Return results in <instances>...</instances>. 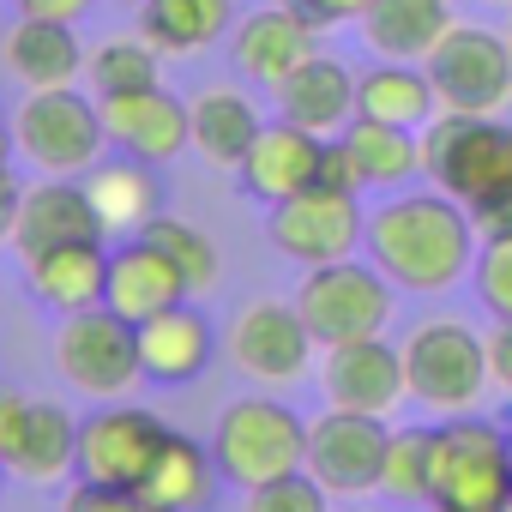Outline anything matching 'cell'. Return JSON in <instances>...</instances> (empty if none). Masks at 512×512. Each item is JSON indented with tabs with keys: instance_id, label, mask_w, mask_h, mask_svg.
<instances>
[{
	"instance_id": "1",
	"label": "cell",
	"mask_w": 512,
	"mask_h": 512,
	"mask_svg": "<svg viewBox=\"0 0 512 512\" xmlns=\"http://www.w3.org/2000/svg\"><path fill=\"white\" fill-rule=\"evenodd\" d=\"M476 223L440 187H398L368 211V260L398 284V296H446L476 266Z\"/></svg>"
},
{
	"instance_id": "2",
	"label": "cell",
	"mask_w": 512,
	"mask_h": 512,
	"mask_svg": "<svg viewBox=\"0 0 512 512\" xmlns=\"http://www.w3.org/2000/svg\"><path fill=\"white\" fill-rule=\"evenodd\" d=\"M434 512H512V434L494 416L458 410L434 422Z\"/></svg>"
},
{
	"instance_id": "3",
	"label": "cell",
	"mask_w": 512,
	"mask_h": 512,
	"mask_svg": "<svg viewBox=\"0 0 512 512\" xmlns=\"http://www.w3.org/2000/svg\"><path fill=\"white\" fill-rule=\"evenodd\" d=\"M404 356V392L428 416H458L488 398V332H476L458 314H428L398 338Z\"/></svg>"
},
{
	"instance_id": "4",
	"label": "cell",
	"mask_w": 512,
	"mask_h": 512,
	"mask_svg": "<svg viewBox=\"0 0 512 512\" xmlns=\"http://www.w3.org/2000/svg\"><path fill=\"white\" fill-rule=\"evenodd\" d=\"M211 458L229 488H241V494L266 488L278 476L308 470V422L284 398H266V392L229 398L217 416V434H211Z\"/></svg>"
},
{
	"instance_id": "5",
	"label": "cell",
	"mask_w": 512,
	"mask_h": 512,
	"mask_svg": "<svg viewBox=\"0 0 512 512\" xmlns=\"http://www.w3.org/2000/svg\"><path fill=\"white\" fill-rule=\"evenodd\" d=\"M422 175L452 193L464 211L512 193V121L506 115H452L440 109L422 127Z\"/></svg>"
},
{
	"instance_id": "6",
	"label": "cell",
	"mask_w": 512,
	"mask_h": 512,
	"mask_svg": "<svg viewBox=\"0 0 512 512\" xmlns=\"http://www.w3.org/2000/svg\"><path fill=\"white\" fill-rule=\"evenodd\" d=\"M13 151L37 169V175H85L91 163H103V103L85 97L79 85L67 91H25L19 109L7 115Z\"/></svg>"
},
{
	"instance_id": "7",
	"label": "cell",
	"mask_w": 512,
	"mask_h": 512,
	"mask_svg": "<svg viewBox=\"0 0 512 512\" xmlns=\"http://www.w3.org/2000/svg\"><path fill=\"white\" fill-rule=\"evenodd\" d=\"M296 314L308 320L314 344H350V338H374L392 326V308H398V284L368 260H332V266H308L302 284H296Z\"/></svg>"
},
{
	"instance_id": "8",
	"label": "cell",
	"mask_w": 512,
	"mask_h": 512,
	"mask_svg": "<svg viewBox=\"0 0 512 512\" xmlns=\"http://www.w3.org/2000/svg\"><path fill=\"white\" fill-rule=\"evenodd\" d=\"M55 368L73 392L109 404V398H127L139 380H145V362H139V326L121 320L109 302L103 308H85V314H61L55 326Z\"/></svg>"
},
{
	"instance_id": "9",
	"label": "cell",
	"mask_w": 512,
	"mask_h": 512,
	"mask_svg": "<svg viewBox=\"0 0 512 512\" xmlns=\"http://www.w3.org/2000/svg\"><path fill=\"white\" fill-rule=\"evenodd\" d=\"M422 67L440 91V109H452V115H506L512 109V43H506V31L458 19Z\"/></svg>"
},
{
	"instance_id": "10",
	"label": "cell",
	"mask_w": 512,
	"mask_h": 512,
	"mask_svg": "<svg viewBox=\"0 0 512 512\" xmlns=\"http://www.w3.org/2000/svg\"><path fill=\"white\" fill-rule=\"evenodd\" d=\"M266 235H272V247L284 253V260H296L308 272V266L350 260V253L368 241V211H362V193L314 181L308 193H296V199L266 211Z\"/></svg>"
},
{
	"instance_id": "11",
	"label": "cell",
	"mask_w": 512,
	"mask_h": 512,
	"mask_svg": "<svg viewBox=\"0 0 512 512\" xmlns=\"http://www.w3.org/2000/svg\"><path fill=\"white\" fill-rule=\"evenodd\" d=\"M0 464L31 488L79 476V416L55 398L0 392Z\"/></svg>"
},
{
	"instance_id": "12",
	"label": "cell",
	"mask_w": 512,
	"mask_h": 512,
	"mask_svg": "<svg viewBox=\"0 0 512 512\" xmlns=\"http://www.w3.org/2000/svg\"><path fill=\"white\" fill-rule=\"evenodd\" d=\"M169 440V422L145 404L109 398L103 410L79 416V476L103 488H139Z\"/></svg>"
},
{
	"instance_id": "13",
	"label": "cell",
	"mask_w": 512,
	"mask_h": 512,
	"mask_svg": "<svg viewBox=\"0 0 512 512\" xmlns=\"http://www.w3.org/2000/svg\"><path fill=\"white\" fill-rule=\"evenodd\" d=\"M223 344H229L235 374H247L253 386H296L314 368V332L296 314V302H272V296L247 302L229 320Z\"/></svg>"
},
{
	"instance_id": "14",
	"label": "cell",
	"mask_w": 512,
	"mask_h": 512,
	"mask_svg": "<svg viewBox=\"0 0 512 512\" xmlns=\"http://www.w3.org/2000/svg\"><path fill=\"white\" fill-rule=\"evenodd\" d=\"M386 446H392V422L386 416H362V410H332L308 422V476L326 494H380V470H386Z\"/></svg>"
},
{
	"instance_id": "15",
	"label": "cell",
	"mask_w": 512,
	"mask_h": 512,
	"mask_svg": "<svg viewBox=\"0 0 512 512\" xmlns=\"http://www.w3.org/2000/svg\"><path fill=\"white\" fill-rule=\"evenodd\" d=\"M320 392H326L332 410L392 416V410L410 398V392H404V356H398V344H386V332L350 338V344H326Z\"/></svg>"
},
{
	"instance_id": "16",
	"label": "cell",
	"mask_w": 512,
	"mask_h": 512,
	"mask_svg": "<svg viewBox=\"0 0 512 512\" xmlns=\"http://www.w3.org/2000/svg\"><path fill=\"white\" fill-rule=\"evenodd\" d=\"M103 103V133L115 151L139 157V163H175L193 145V121L187 103L169 85H145V91H121V97H97Z\"/></svg>"
},
{
	"instance_id": "17",
	"label": "cell",
	"mask_w": 512,
	"mask_h": 512,
	"mask_svg": "<svg viewBox=\"0 0 512 512\" xmlns=\"http://www.w3.org/2000/svg\"><path fill=\"white\" fill-rule=\"evenodd\" d=\"M320 157H326V139L278 115V121L260 127V139L247 145L235 175H241V193L253 205L272 211V205H284V199H296V193H308L320 181Z\"/></svg>"
},
{
	"instance_id": "18",
	"label": "cell",
	"mask_w": 512,
	"mask_h": 512,
	"mask_svg": "<svg viewBox=\"0 0 512 512\" xmlns=\"http://www.w3.org/2000/svg\"><path fill=\"white\" fill-rule=\"evenodd\" d=\"M67 241H109V223L97 217L85 181L73 175H43L25 187L19 199V223H13V253L31 260L43 247H67Z\"/></svg>"
},
{
	"instance_id": "19",
	"label": "cell",
	"mask_w": 512,
	"mask_h": 512,
	"mask_svg": "<svg viewBox=\"0 0 512 512\" xmlns=\"http://www.w3.org/2000/svg\"><path fill=\"white\" fill-rule=\"evenodd\" d=\"M314 37H320V31L290 7V0H266V7H253L247 19H235L229 55H235V73H241V79L278 85V79H290V73L314 55Z\"/></svg>"
},
{
	"instance_id": "20",
	"label": "cell",
	"mask_w": 512,
	"mask_h": 512,
	"mask_svg": "<svg viewBox=\"0 0 512 512\" xmlns=\"http://www.w3.org/2000/svg\"><path fill=\"white\" fill-rule=\"evenodd\" d=\"M103 302L121 320H151L175 302H193V284L181 278V266L151 241V235H121V247H109V290Z\"/></svg>"
},
{
	"instance_id": "21",
	"label": "cell",
	"mask_w": 512,
	"mask_h": 512,
	"mask_svg": "<svg viewBox=\"0 0 512 512\" xmlns=\"http://www.w3.org/2000/svg\"><path fill=\"white\" fill-rule=\"evenodd\" d=\"M85 49L79 31L61 19H13V31L0 37V73H7L19 91H67L85 79Z\"/></svg>"
},
{
	"instance_id": "22",
	"label": "cell",
	"mask_w": 512,
	"mask_h": 512,
	"mask_svg": "<svg viewBox=\"0 0 512 512\" xmlns=\"http://www.w3.org/2000/svg\"><path fill=\"white\" fill-rule=\"evenodd\" d=\"M272 97H278V115H284V121L308 127V133H320V139H332V133H344V127L356 121V73H350L338 55H320V49H314L290 79H278Z\"/></svg>"
},
{
	"instance_id": "23",
	"label": "cell",
	"mask_w": 512,
	"mask_h": 512,
	"mask_svg": "<svg viewBox=\"0 0 512 512\" xmlns=\"http://www.w3.org/2000/svg\"><path fill=\"white\" fill-rule=\"evenodd\" d=\"M211 350H217V332L193 302H175L139 320V362L151 386H193L211 368Z\"/></svg>"
},
{
	"instance_id": "24",
	"label": "cell",
	"mask_w": 512,
	"mask_h": 512,
	"mask_svg": "<svg viewBox=\"0 0 512 512\" xmlns=\"http://www.w3.org/2000/svg\"><path fill=\"white\" fill-rule=\"evenodd\" d=\"M25 290H31L49 314L103 308V290H109V247H103V241H67V247L31 253V260H25Z\"/></svg>"
},
{
	"instance_id": "25",
	"label": "cell",
	"mask_w": 512,
	"mask_h": 512,
	"mask_svg": "<svg viewBox=\"0 0 512 512\" xmlns=\"http://www.w3.org/2000/svg\"><path fill=\"white\" fill-rule=\"evenodd\" d=\"M356 25L380 61H428L458 19H452V0H368V13Z\"/></svg>"
},
{
	"instance_id": "26",
	"label": "cell",
	"mask_w": 512,
	"mask_h": 512,
	"mask_svg": "<svg viewBox=\"0 0 512 512\" xmlns=\"http://www.w3.org/2000/svg\"><path fill=\"white\" fill-rule=\"evenodd\" d=\"M356 115L422 133L440 115V91H434L422 61H374L356 73Z\"/></svg>"
},
{
	"instance_id": "27",
	"label": "cell",
	"mask_w": 512,
	"mask_h": 512,
	"mask_svg": "<svg viewBox=\"0 0 512 512\" xmlns=\"http://www.w3.org/2000/svg\"><path fill=\"white\" fill-rule=\"evenodd\" d=\"M85 193H91L97 217L109 223V235H139V229L163 211L157 163H139V157H127V151L91 163V169H85Z\"/></svg>"
},
{
	"instance_id": "28",
	"label": "cell",
	"mask_w": 512,
	"mask_h": 512,
	"mask_svg": "<svg viewBox=\"0 0 512 512\" xmlns=\"http://www.w3.org/2000/svg\"><path fill=\"white\" fill-rule=\"evenodd\" d=\"M187 121H193V151L211 163V169H235L247 157V145L260 139L266 115L247 91L235 85H205L193 103H187Z\"/></svg>"
},
{
	"instance_id": "29",
	"label": "cell",
	"mask_w": 512,
	"mask_h": 512,
	"mask_svg": "<svg viewBox=\"0 0 512 512\" xmlns=\"http://www.w3.org/2000/svg\"><path fill=\"white\" fill-rule=\"evenodd\" d=\"M235 25V0H139V37L163 61L205 55Z\"/></svg>"
},
{
	"instance_id": "30",
	"label": "cell",
	"mask_w": 512,
	"mask_h": 512,
	"mask_svg": "<svg viewBox=\"0 0 512 512\" xmlns=\"http://www.w3.org/2000/svg\"><path fill=\"white\" fill-rule=\"evenodd\" d=\"M217 482H223V476H217L211 446L193 440V434H181V428H169V440H163L151 476L139 482V494L157 500L163 512H205L211 494H217Z\"/></svg>"
},
{
	"instance_id": "31",
	"label": "cell",
	"mask_w": 512,
	"mask_h": 512,
	"mask_svg": "<svg viewBox=\"0 0 512 512\" xmlns=\"http://www.w3.org/2000/svg\"><path fill=\"white\" fill-rule=\"evenodd\" d=\"M344 139L362 163V187H374V193H398V187H410V175H422V133H410V127L356 115L344 127Z\"/></svg>"
},
{
	"instance_id": "32",
	"label": "cell",
	"mask_w": 512,
	"mask_h": 512,
	"mask_svg": "<svg viewBox=\"0 0 512 512\" xmlns=\"http://www.w3.org/2000/svg\"><path fill=\"white\" fill-rule=\"evenodd\" d=\"M85 79L97 97H121V91H145V85H163V55L133 31V37H109L91 49L85 61Z\"/></svg>"
},
{
	"instance_id": "33",
	"label": "cell",
	"mask_w": 512,
	"mask_h": 512,
	"mask_svg": "<svg viewBox=\"0 0 512 512\" xmlns=\"http://www.w3.org/2000/svg\"><path fill=\"white\" fill-rule=\"evenodd\" d=\"M428 470H434V422H404L392 428L380 494L392 506H428Z\"/></svg>"
},
{
	"instance_id": "34",
	"label": "cell",
	"mask_w": 512,
	"mask_h": 512,
	"mask_svg": "<svg viewBox=\"0 0 512 512\" xmlns=\"http://www.w3.org/2000/svg\"><path fill=\"white\" fill-rule=\"evenodd\" d=\"M139 235H151L169 260L181 266V278L193 284V296H205L211 284H217V241L199 229V223H187V217H169V211H157Z\"/></svg>"
},
{
	"instance_id": "35",
	"label": "cell",
	"mask_w": 512,
	"mask_h": 512,
	"mask_svg": "<svg viewBox=\"0 0 512 512\" xmlns=\"http://www.w3.org/2000/svg\"><path fill=\"white\" fill-rule=\"evenodd\" d=\"M470 278H476L482 308H488L494 320H512V235H488V241L476 247Z\"/></svg>"
},
{
	"instance_id": "36",
	"label": "cell",
	"mask_w": 512,
	"mask_h": 512,
	"mask_svg": "<svg viewBox=\"0 0 512 512\" xmlns=\"http://www.w3.org/2000/svg\"><path fill=\"white\" fill-rule=\"evenodd\" d=\"M241 512H332V494L308 470H296V476H278L266 488H247Z\"/></svg>"
},
{
	"instance_id": "37",
	"label": "cell",
	"mask_w": 512,
	"mask_h": 512,
	"mask_svg": "<svg viewBox=\"0 0 512 512\" xmlns=\"http://www.w3.org/2000/svg\"><path fill=\"white\" fill-rule=\"evenodd\" d=\"M61 512H163L157 500H145L139 488H103V482H73L61 494Z\"/></svg>"
},
{
	"instance_id": "38",
	"label": "cell",
	"mask_w": 512,
	"mask_h": 512,
	"mask_svg": "<svg viewBox=\"0 0 512 512\" xmlns=\"http://www.w3.org/2000/svg\"><path fill=\"white\" fill-rule=\"evenodd\" d=\"M320 181H326V187H344V193H362V163H356V151H350V139H344V133H332V139H326Z\"/></svg>"
},
{
	"instance_id": "39",
	"label": "cell",
	"mask_w": 512,
	"mask_h": 512,
	"mask_svg": "<svg viewBox=\"0 0 512 512\" xmlns=\"http://www.w3.org/2000/svg\"><path fill=\"white\" fill-rule=\"evenodd\" d=\"M290 7L314 25V31H338V25H356L368 13V0H290Z\"/></svg>"
},
{
	"instance_id": "40",
	"label": "cell",
	"mask_w": 512,
	"mask_h": 512,
	"mask_svg": "<svg viewBox=\"0 0 512 512\" xmlns=\"http://www.w3.org/2000/svg\"><path fill=\"white\" fill-rule=\"evenodd\" d=\"M488 380L512 404V320H494L488 326Z\"/></svg>"
},
{
	"instance_id": "41",
	"label": "cell",
	"mask_w": 512,
	"mask_h": 512,
	"mask_svg": "<svg viewBox=\"0 0 512 512\" xmlns=\"http://www.w3.org/2000/svg\"><path fill=\"white\" fill-rule=\"evenodd\" d=\"M13 7L25 13V19H61V25H79L97 0H13Z\"/></svg>"
},
{
	"instance_id": "42",
	"label": "cell",
	"mask_w": 512,
	"mask_h": 512,
	"mask_svg": "<svg viewBox=\"0 0 512 512\" xmlns=\"http://www.w3.org/2000/svg\"><path fill=\"white\" fill-rule=\"evenodd\" d=\"M19 199H25V181L13 175V163H0V247H13V223H19Z\"/></svg>"
},
{
	"instance_id": "43",
	"label": "cell",
	"mask_w": 512,
	"mask_h": 512,
	"mask_svg": "<svg viewBox=\"0 0 512 512\" xmlns=\"http://www.w3.org/2000/svg\"><path fill=\"white\" fill-rule=\"evenodd\" d=\"M470 223H476V235H482V241H488V235H512V193H500V199L476 205V211H470Z\"/></svg>"
},
{
	"instance_id": "44",
	"label": "cell",
	"mask_w": 512,
	"mask_h": 512,
	"mask_svg": "<svg viewBox=\"0 0 512 512\" xmlns=\"http://www.w3.org/2000/svg\"><path fill=\"white\" fill-rule=\"evenodd\" d=\"M482 7H512V0H482Z\"/></svg>"
},
{
	"instance_id": "45",
	"label": "cell",
	"mask_w": 512,
	"mask_h": 512,
	"mask_svg": "<svg viewBox=\"0 0 512 512\" xmlns=\"http://www.w3.org/2000/svg\"><path fill=\"white\" fill-rule=\"evenodd\" d=\"M0 488H7V464H0Z\"/></svg>"
},
{
	"instance_id": "46",
	"label": "cell",
	"mask_w": 512,
	"mask_h": 512,
	"mask_svg": "<svg viewBox=\"0 0 512 512\" xmlns=\"http://www.w3.org/2000/svg\"><path fill=\"white\" fill-rule=\"evenodd\" d=\"M506 43H512V19H506Z\"/></svg>"
},
{
	"instance_id": "47",
	"label": "cell",
	"mask_w": 512,
	"mask_h": 512,
	"mask_svg": "<svg viewBox=\"0 0 512 512\" xmlns=\"http://www.w3.org/2000/svg\"><path fill=\"white\" fill-rule=\"evenodd\" d=\"M0 127H7V109H0Z\"/></svg>"
},
{
	"instance_id": "48",
	"label": "cell",
	"mask_w": 512,
	"mask_h": 512,
	"mask_svg": "<svg viewBox=\"0 0 512 512\" xmlns=\"http://www.w3.org/2000/svg\"><path fill=\"white\" fill-rule=\"evenodd\" d=\"M121 7H139V0H121Z\"/></svg>"
},
{
	"instance_id": "49",
	"label": "cell",
	"mask_w": 512,
	"mask_h": 512,
	"mask_svg": "<svg viewBox=\"0 0 512 512\" xmlns=\"http://www.w3.org/2000/svg\"><path fill=\"white\" fill-rule=\"evenodd\" d=\"M506 434H512V422H506Z\"/></svg>"
}]
</instances>
